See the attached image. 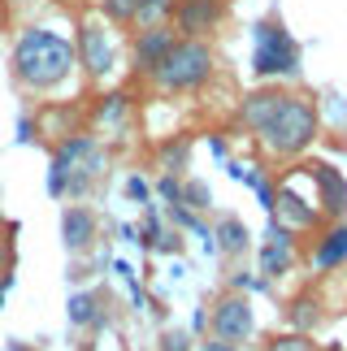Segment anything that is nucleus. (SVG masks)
Segmentation results:
<instances>
[{
	"label": "nucleus",
	"mask_w": 347,
	"mask_h": 351,
	"mask_svg": "<svg viewBox=\"0 0 347 351\" xmlns=\"http://www.w3.org/2000/svg\"><path fill=\"white\" fill-rule=\"evenodd\" d=\"M78 65L74 57V44L61 39L57 31H44V26H31V31L18 35L13 44V78L26 87V91H52L61 87L70 70Z\"/></svg>",
	"instance_id": "nucleus-1"
},
{
	"label": "nucleus",
	"mask_w": 347,
	"mask_h": 351,
	"mask_svg": "<svg viewBox=\"0 0 347 351\" xmlns=\"http://www.w3.org/2000/svg\"><path fill=\"white\" fill-rule=\"evenodd\" d=\"M265 152L274 156H300L304 147L317 139V109L304 96H283L278 91V104L270 109V117L256 126Z\"/></svg>",
	"instance_id": "nucleus-2"
},
{
	"label": "nucleus",
	"mask_w": 347,
	"mask_h": 351,
	"mask_svg": "<svg viewBox=\"0 0 347 351\" xmlns=\"http://www.w3.org/2000/svg\"><path fill=\"white\" fill-rule=\"evenodd\" d=\"M213 48L208 44H200V39H178L169 52H165V61L152 70L156 78V87L161 91H195V87H204L208 78H213Z\"/></svg>",
	"instance_id": "nucleus-3"
},
{
	"label": "nucleus",
	"mask_w": 347,
	"mask_h": 351,
	"mask_svg": "<svg viewBox=\"0 0 347 351\" xmlns=\"http://www.w3.org/2000/svg\"><path fill=\"white\" fill-rule=\"evenodd\" d=\"M252 70L261 78H300V48L296 39L287 35L283 22H261L256 26V57H252Z\"/></svg>",
	"instance_id": "nucleus-4"
},
{
	"label": "nucleus",
	"mask_w": 347,
	"mask_h": 351,
	"mask_svg": "<svg viewBox=\"0 0 347 351\" xmlns=\"http://www.w3.org/2000/svg\"><path fill=\"white\" fill-rule=\"evenodd\" d=\"M78 65H87L91 78H109L113 74V39L104 31V22H83L78 26Z\"/></svg>",
	"instance_id": "nucleus-5"
},
{
	"label": "nucleus",
	"mask_w": 347,
	"mask_h": 351,
	"mask_svg": "<svg viewBox=\"0 0 347 351\" xmlns=\"http://www.w3.org/2000/svg\"><path fill=\"white\" fill-rule=\"evenodd\" d=\"M252 330H256V317H252V304L248 295H226V300L213 308V334H217L222 343H243L252 339Z\"/></svg>",
	"instance_id": "nucleus-6"
},
{
	"label": "nucleus",
	"mask_w": 347,
	"mask_h": 351,
	"mask_svg": "<svg viewBox=\"0 0 347 351\" xmlns=\"http://www.w3.org/2000/svg\"><path fill=\"white\" fill-rule=\"evenodd\" d=\"M226 18V0H178L174 5V26L182 39H204L208 31H217Z\"/></svg>",
	"instance_id": "nucleus-7"
},
{
	"label": "nucleus",
	"mask_w": 347,
	"mask_h": 351,
	"mask_svg": "<svg viewBox=\"0 0 347 351\" xmlns=\"http://www.w3.org/2000/svg\"><path fill=\"white\" fill-rule=\"evenodd\" d=\"M178 44V31L165 22V26H143V31L135 35V74H148L165 61V52Z\"/></svg>",
	"instance_id": "nucleus-8"
},
{
	"label": "nucleus",
	"mask_w": 347,
	"mask_h": 351,
	"mask_svg": "<svg viewBox=\"0 0 347 351\" xmlns=\"http://www.w3.org/2000/svg\"><path fill=\"white\" fill-rule=\"evenodd\" d=\"M304 173H309V178L322 186V204H326V213H347V182L339 178V169L335 165H326V160H313V165H304Z\"/></svg>",
	"instance_id": "nucleus-9"
},
{
	"label": "nucleus",
	"mask_w": 347,
	"mask_h": 351,
	"mask_svg": "<svg viewBox=\"0 0 347 351\" xmlns=\"http://www.w3.org/2000/svg\"><path fill=\"white\" fill-rule=\"evenodd\" d=\"M61 234H65V247H70V252H87L91 239H96V213L70 204L61 213Z\"/></svg>",
	"instance_id": "nucleus-10"
},
{
	"label": "nucleus",
	"mask_w": 347,
	"mask_h": 351,
	"mask_svg": "<svg viewBox=\"0 0 347 351\" xmlns=\"http://www.w3.org/2000/svg\"><path fill=\"white\" fill-rule=\"evenodd\" d=\"M343 261H347V226H335L313 247V269H339Z\"/></svg>",
	"instance_id": "nucleus-11"
},
{
	"label": "nucleus",
	"mask_w": 347,
	"mask_h": 351,
	"mask_svg": "<svg viewBox=\"0 0 347 351\" xmlns=\"http://www.w3.org/2000/svg\"><path fill=\"white\" fill-rule=\"evenodd\" d=\"M270 234L274 239H270V247L261 252V274L274 278V274H283V269L291 265V239H287V226H278V221L270 226Z\"/></svg>",
	"instance_id": "nucleus-12"
},
{
	"label": "nucleus",
	"mask_w": 347,
	"mask_h": 351,
	"mask_svg": "<svg viewBox=\"0 0 347 351\" xmlns=\"http://www.w3.org/2000/svg\"><path fill=\"white\" fill-rule=\"evenodd\" d=\"M70 326H100L104 313H100V300L96 295H70Z\"/></svg>",
	"instance_id": "nucleus-13"
},
{
	"label": "nucleus",
	"mask_w": 347,
	"mask_h": 351,
	"mask_svg": "<svg viewBox=\"0 0 347 351\" xmlns=\"http://www.w3.org/2000/svg\"><path fill=\"white\" fill-rule=\"evenodd\" d=\"M174 5H178V0H139L135 26H165L174 18Z\"/></svg>",
	"instance_id": "nucleus-14"
},
{
	"label": "nucleus",
	"mask_w": 347,
	"mask_h": 351,
	"mask_svg": "<svg viewBox=\"0 0 347 351\" xmlns=\"http://www.w3.org/2000/svg\"><path fill=\"white\" fill-rule=\"evenodd\" d=\"M213 239H222L217 247L222 252H243L248 247V226L239 221V217H222V226H217V234Z\"/></svg>",
	"instance_id": "nucleus-15"
},
{
	"label": "nucleus",
	"mask_w": 347,
	"mask_h": 351,
	"mask_svg": "<svg viewBox=\"0 0 347 351\" xmlns=\"http://www.w3.org/2000/svg\"><path fill=\"white\" fill-rule=\"evenodd\" d=\"M135 9L139 0H100V13L109 22H135Z\"/></svg>",
	"instance_id": "nucleus-16"
},
{
	"label": "nucleus",
	"mask_w": 347,
	"mask_h": 351,
	"mask_svg": "<svg viewBox=\"0 0 347 351\" xmlns=\"http://www.w3.org/2000/svg\"><path fill=\"white\" fill-rule=\"evenodd\" d=\"M182 204H187V208H208V186H204V182L182 186Z\"/></svg>",
	"instance_id": "nucleus-17"
},
{
	"label": "nucleus",
	"mask_w": 347,
	"mask_h": 351,
	"mask_svg": "<svg viewBox=\"0 0 347 351\" xmlns=\"http://www.w3.org/2000/svg\"><path fill=\"white\" fill-rule=\"evenodd\" d=\"M270 351H317L309 339H300V334H287V339H274Z\"/></svg>",
	"instance_id": "nucleus-18"
},
{
	"label": "nucleus",
	"mask_w": 347,
	"mask_h": 351,
	"mask_svg": "<svg viewBox=\"0 0 347 351\" xmlns=\"http://www.w3.org/2000/svg\"><path fill=\"white\" fill-rule=\"evenodd\" d=\"M161 351H191V339H187L182 330H169L161 339Z\"/></svg>",
	"instance_id": "nucleus-19"
},
{
	"label": "nucleus",
	"mask_w": 347,
	"mask_h": 351,
	"mask_svg": "<svg viewBox=\"0 0 347 351\" xmlns=\"http://www.w3.org/2000/svg\"><path fill=\"white\" fill-rule=\"evenodd\" d=\"M156 191H161L165 199H174V204H182V186H178V178H174V173H165V178L156 182Z\"/></svg>",
	"instance_id": "nucleus-20"
},
{
	"label": "nucleus",
	"mask_w": 347,
	"mask_h": 351,
	"mask_svg": "<svg viewBox=\"0 0 347 351\" xmlns=\"http://www.w3.org/2000/svg\"><path fill=\"white\" fill-rule=\"evenodd\" d=\"M9 265H13V243H9V239H0V282L9 278Z\"/></svg>",
	"instance_id": "nucleus-21"
},
{
	"label": "nucleus",
	"mask_w": 347,
	"mask_h": 351,
	"mask_svg": "<svg viewBox=\"0 0 347 351\" xmlns=\"http://www.w3.org/2000/svg\"><path fill=\"white\" fill-rule=\"evenodd\" d=\"M126 195L143 204V199H148V182H143V178H130V182H126Z\"/></svg>",
	"instance_id": "nucleus-22"
},
{
	"label": "nucleus",
	"mask_w": 347,
	"mask_h": 351,
	"mask_svg": "<svg viewBox=\"0 0 347 351\" xmlns=\"http://www.w3.org/2000/svg\"><path fill=\"white\" fill-rule=\"evenodd\" d=\"M165 160H169V165H187V143H178V147H169V152H165Z\"/></svg>",
	"instance_id": "nucleus-23"
},
{
	"label": "nucleus",
	"mask_w": 347,
	"mask_h": 351,
	"mask_svg": "<svg viewBox=\"0 0 347 351\" xmlns=\"http://www.w3.org/2000/svg\"><path fill=\"white\" fill-rule=\"evenodd\" d=\"M200 351H239V347H235V343H222V339H217V343H200Z\"/></svg>",
	"instance_id": "nucleus-24"
},
{
	"label": "nucleus",
	"mask_w": 347,
	"mask_h": 351,
	"mask_svg": "<svg viewBox=\"0 0 347 351\" xmlns=\"http://www.w3.org/2000/svg\"><path fill=\"white\" fill-rule=\"evenodd\" d=\"M5 351H31V347H26V343H9Z\"/></svg>",
	"instance_id": "nucleus-25"
}]
</instances>
